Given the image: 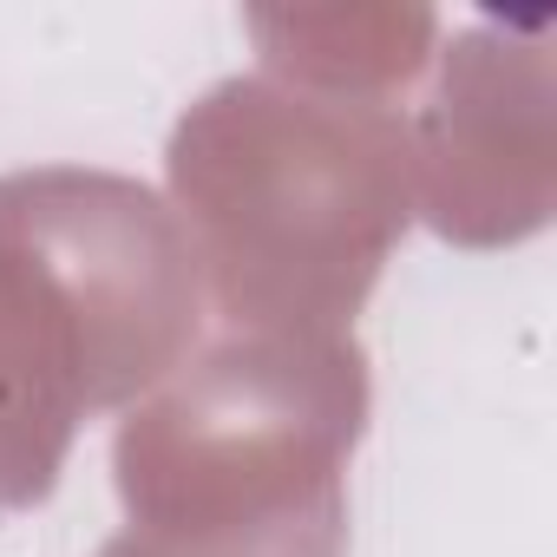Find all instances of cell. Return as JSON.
Segmentation results:
<instances>
[]
</instances>
